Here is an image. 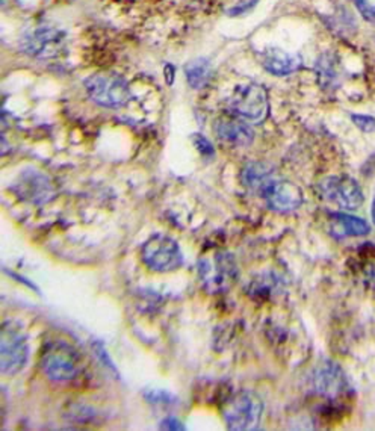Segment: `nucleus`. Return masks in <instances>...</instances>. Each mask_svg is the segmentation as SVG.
<instances>
[{
    "mask_svg": "<svg viewBox=\"0 0 375 431\" xmlns=\"http://www.w3.org/2000/svg\"><path fill=\"white\" fill-rule=\"evenodd\" d=\"M41 370L53 382H70L81 371V355L64 341L49 342L41 353Z\"/></svg>",
    "mask_w": 375,
    "mask_h": 431,
    "instance_id": "obj_1",
    "label": "nucleus"
},
{
    "mask_svg": "<svg viewBox=\"0 0 375 431\" xmlns=\"http://www.w3.org/2000/svg\"><path fill=\"white\" fill-rule=\"evenodd\" d=\"M29 359L28 338L17 322L6 321L0 331V372L13 377L25 368Z\"/></svg>",
    "mask_w": 375,
    "mask_h": 431,
    "instance_id": "obj_2",
    "label": "nucleus"
},
{
    "mask_svg": "<svg viewBox=\"0 0 375 431\" xmlns=\"http://www.w3.org/2000/svg\"><path fill=\"white\" fill-rule=\"evenodd\" d=\"M263 415V401L261 396L242 391L233 395L222 411L224 421L230 430H256Z\"/></svg>",
    "mask_w": 375,
    "mask_h": 431,
    "instance_id": "obj_3",
    "label": "nucleus"
},
{
    "mask_svg": "<svg viewBox=\"0 0 375 431\" xmlns=\"http://www.w3.org/2000/svg\"><path fill=\"white\" fill-rule=\"evenodd\" d=\"M198 276L209 293H224L238 280V266L230 253L218 252L198 262Z\"/></svg>",
    "mask_w": 375,
    "mask_h": 431,
    "instance_id": "obj_4",
    "label": "nucleus"
},
{
    "mask_svg": "<svg viewBox=\"0 0 375 431\" xmlns=\"http://www.w3.org/2000/svg\"><path fill=\"white\" fill-rule=\"evenodd\" d=\"M143 262L156 273L176 271L184 264L179 244L165 235H153L141 250Z\"/></svg>",
    "mask_w": 375,
    "mask_h": 431,
    "instance_id": "obj_5",
    "label": "nucleus"
},
{
    "mask_svg": "<svg viewBox=\"0 0 375 431\" xmlns=\"http://www.w3.org/2000/svg\"><path fill=\"white\" fill-rule=\"evenodd\" d=\"M229 111L242 120L262 123L270 111L268 94L261 85H239L229 99Z\"/></svg>",
    "mask_w": 375,
    "mask_h": 431,
    "instance_id": "obj_6",
    "label": "nucleus"
},
{
    "mask_svg": "<svg viewBox=\"0 0 375 431\" xmlns=\"http://www.w3.org/2000/svg\"><path fill=\"white\" fill-rule=\"evenodd\" d=\"M85 88L91 100L106 107L123 106L131 100L127 82L115 73H97L85 81Z\"/></svg>",
    "mask_w": 375,
    "mask_h": 431,
    "instance_id": "obj_7",
    "label": "nucleus"
},
{
    "mask_svg": "<svg viewBox=\"0 0 375 431\" xmlns=\"http://www.w3.org/2000/svg\"><path fill=\"white\" fill-rule=\"evenodd\" d=\"M66 34L52 26H38L28 30L20 38V49L32 58H53L64 47Z\"/></svg>",
    "mask_w": 375,
    "mask_h": 431,
    "instance_id": "obj_8",
    "label": "nucleus"
},
{
    "mask_svg": "<svg viewBox=\"0 0 375 431\" xmlns=\"http://www.w3.org/2000/svg\"><path fill=\"white\" fill-rule=\"evenodd\" d=\"M321 196L345 211H356L365 201L359 183L347 176H331L321 182Z\"/></svg>",
    "mask_w": 375,
    "mask_h": 431,
    "instance_id": "obj_9",
    "label": "nucleus"
},
{
    "mask_svg": "<svg viewBox=\"0 0 375 431\" xmlns=\"http://www.w3.org/2000/svg\"><path fill=\"white\" fill-rule=\"evenodd\" d=\"M261 194L268 208L282 213L298 209L304 201L303 191L295 183L287 180H275L273 177L261 188Z\"/></svg>",
    "mask_w": 375,
    "mask_h": 431,
    "instance_id": "obj_10",
    "label": "nucleus"
},
{
    "mask_svg": "<svg viewBox=\"0 0 375 431\" xmlns=\"http://www.w3.org/2000/svg\"><path fill=\"white\" fill-rule=\"evenodd\" d=\"M13 189L21 200L32 204H44L56 196L50 179L37 170H25L21 172Z\"/></svg>",
    "mask_w": 375,
    "mask_h": 431,
    "instance_id": "obj_11",
    "label": "nucleus"
},
{
    "mask_svg": "<svg viewBox=\"0 0 375 431\" xmlns=\"http://www.w3.org/2000/svg\"><path fill=\"white\" fill-rule=\"evenodd\" d=\"M348 382L340 366L331 360H326L315 370L314 389L326 400H339L347 392Z\"/></svg>",
    "mask_w": 375,
    "mask_h": 431,
    "instance_id": "obj_12",
    "label": "nucleus"
},
{
    "mask_svg": "<svg viewBox=\"0 0 375 431\" xmlns=\"http://www.w3.org/2000/svg\"><path fill=\"white\" fill-rule=\"evenodd\" d=\"M213 131L224 143L234 147H247L253 143V129L238 118H218L213 123Z\"/></svg>",
    "mask_w": 375,
    "mask_h": 431,
    "instance_id": "obj_13",
    "label": "nucleus"
},
{
    "mask_svg": "<svg viewBox=\"0 0 375 431\" xmlns=\"http://www.w3.org/2000/svg\"><path fill=\"white\" fill-rule=\"evenodd\" d=\"M261 62L263 69L274 76H287L295 73L302 66V58L283 49L270 47L262 52Z\"/></svg>",
    "mask_w": 375,
    "mask_h": 431,
    "instance_id": "obj_14",
    "label": "nucleus"
},
{
    "mask_svg": "<svg viewBox=\"0 0 375 431\" xmlns=\"http://www.w3.org/2000/svg\"><path fill=\"white\" fill-rule=\"evenodd\" d=\"M331 229L338 236H363L369 233L367 221L342 212L331 213Z\"/></svg>",
    "mask_w": 375,
    "mask_h": 431,
    "instance_id": "obj_15",
    "label": "nucleus"
},
{
    "mask_svg": "<svg viewBox=\"0 0 375 431\" xmlns=\"http://www.w3.org/2000/svg\"><path fill=\"white\" fill-rule=\"evenodd\" d=\"M185 74L191 88H203L210 78V64L205 58H198L196 61H191L185 67Z\"/></svg>",
    "mask_w": 375,
    "mask_h": 431,
    "instance_id": "obj_16",
    "label": "nucleus"
},
{
    "mask_svg": "<svg viewBox=\"0 0 375 431\" xmlns=\"http://www.w3.org/2000/svg\"><path fill=\"white\" fill-rule=\"evenodd\" d=\"M273 170H270L266 164L261 163H253L247 165L242 171V182L247 185L250 189L261 191V188L265 183L271 179Z\"/></svg>",
    "mask_w": 375,
    "mask_h": 431,
    "instance_id": "obj_17",
    "label": "nucleus"
},
{
    "mask_svg": "<svg viewBox=\"0 0 375 431\" xmlns=\"http://www.w3.org/2000/svg\"><path fill=\"white\" fill-rule=\"evenodd\" d=\"M144 396L147 398L150 403H155V404H171V403L176 401V398L173 395H171L167 391H162V389L147 391V392H144Z\"/></svg>",
    "mask_w": 375,
    "mask_h": 431,
    "instance_id": "obj_18",
    "label": "nucleus"
},
{
    "mask_svg": "<svg viewBox=\"0 0 375 431\" xmlns=\"http://www.w3.org/2000/svg\"><path fill=\"white\" fill-rule=\"evenodd\" d=\"M192 141H194L201 156H205V158L215 156V150H213V146L210 144V141L206 136H203L201 134H196L194 136H192Z\"/></svg>",
    "mask_w": 375,
    "mask_h": 431,
    "instance_id": "obj_19",
    "label": "nucleus"
},
{
    "mask_svg": "<svg viewBox=\"0 0 375 431\" xmlns=\"http://www.w3.org/2000/svg\"><path fill=\"white\" fill-rule=\"evenodd\" d=\"M351 120L352 123H355L362 132L365 134H371L375 131V118L371 117V115H357V114H352L351 115Z\"/></svg>",
    "mask_w": 375,
    "mask_h": 431,
    "instance_id": "obj_20",
    "label": "nucleus"
},
{
    "mask_svg": "<svg viewBox=\"0 0 375 431\" xmlns=\"http://www.w3.org/2000/svg\"><path fill=\"white\" fill-rule=\"evenodd\" d=\"M355 5L363 18L369 23H375V5L369 4L368 0H355Z\"/></svg>",
    "mask_w": 375,
    "mask_h": 431,
    "instance_id": "obj_21",
    "label": "nucleus"
},
{
    "mask_svg": "<svg viewBox=\"0 0 375 431\" xmlns=\"http://www.w3.org/2000/svg\"><path fill=\"white\" fill-rule=\"evenodd\" d=\"M70 416H71V419H74V421L87 423L93 416H95V412L88 406H79V407H73Z\"/></svg>",
    "mask_w": 375,
    "mask_h": 431,
    "instance_id": "obj_22",
    "label": "nucleus"
},
{
    "mask_svg": "<svg viewBox=\"0 0 375 431\" xmlns=\"http://www.w3.org/2000/svg\"><path fill=\"white\" fill-rule=\"evenodd\" d=\"M257 2H259V0H241L238 5H234L232 9H229V14L241 16V14L249 13V11H251L257 5Z\"/></svg>",
    "mask_w": 375,
    "mask_h": 431,
    "instance_id": "obj_23",
    "label": "nucleus"
},
{
    "mask_svg": "<svg viewBox=\"0 0 375 431\" xmlns=\"http://www.w3.org/2000/svg\"><path fill=\"white\" fill-rule=\"evenodd\" d=\"M160 428H164V430H184L185 427L181 425L179 419L169 416V418H165L164 421L160 423Z\"/></svg>",
    "mask_w": 375,
    "mask_h": 431,
    "instance_id": "obj_24",
    "label": "nucleus"
},
{
    "mask_svg": "<svg viewBox=\"0 0 375 431\" xmlns=\"http://www.w3.org/2000/svg\"><path fill=\"white\" fill-rule=\"evenodd\" d=\"M165 82L167 85H173L174 82V66H171V64L165 66Z\"/></svg>",
    "mask_w": 375,
    "mask_h": 431,
    "instance_id": "obj_25",
    "label": "nucleus"
},
{
    "mask_svg": "<svg viewBox=\"0 0 375 431\" xmlns=\"http://www.w3.org/2000/svg\"><path fill=\"white\" fill-rule=\"evenodd\" d=\"M372 220L375 223V199H374V204H372Z\"/></svg>",
    "mask_w": 375,
    "mask_h": 431,
    "instance_id": "obj_26",
    "label": "nucleus"
}]
</instances>
